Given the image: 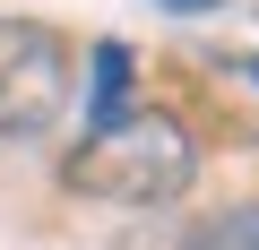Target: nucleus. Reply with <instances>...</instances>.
<instances>
[{
    "label": "nucleus",
    "mask_w": 259,
    "mask_h": 250,
    "mask_svg": "<svg viewBox=\"0 0 259 250\" xmlns=\"http://www.w3.org/2000/svg\"><path fill=\"white\" fill-rule=\"evenodd\" d=\"M156 9H173V18H207V9H225V0H156Z\"/></svg>",
    "instance_id": "5"
},
{
    "label": "nucleus",
    "mask_w": 259,
    "mask_h": 250,
    "mask_svg": "<svg viewBox=\"0 0 259 250\" xmlns=\"http://www.w3.org/2000/svg\"><path fill=\"white\" fill-rule=\"evenodd\" d=\"M87 69H95V78H87V121L104 130V121H121L130 104H139V52H130L121 35H104Z\"/></svg>",
    "instance_id": "3"
},
{
    "label": "nucleus",
    "mask_w": 259,
    "mask_h": 250,
    "mask_svg": "<svg viewBox=\"0 0 259 250\" xmlns=\"http://www.w3.org/2000/svg\"><path fill=\"white\" fill-rule=\"evenodd\" d=\"M190 181H199V138L173 112H139V104L61 156V190L104 198V207H173Z\"/></svg>",
    "instance_id": "1"
},
{
    "label": "nucleus",
    "mask_w": 259,
    "mask_h": 250,
    "mask_svg": "<svg viewBox=\"0 0 259 250\" xmlns=\"http://www.w3.org/2000/svg\"><path fill=\"white\" fill-rule=\"evenodd\" d=\"M190 250H259V198H250V207H225V216H207V224L190 233Z\"/></svg>",
    "instance_id": "4"
},
{
    "label": "nucleus",
    "mask_w": 259,
    "mask_h": 250,
    "mask_svg": "<svg viewBox=\"0 0 259 250\" xmlns=\"http://www.w3.org/2000/svg\"><path fill=\"white\" fill-rule=\"evenodd\" d=\"M69 112V43L35 18H0V138H44Z\"/></svg>",
    "instance_id": "2"
}]
</instances>
